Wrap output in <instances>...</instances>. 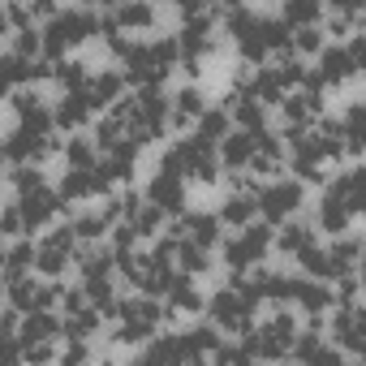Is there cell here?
<instances>
[{"mask_svg": "<svg viewBox=\"0 0 366 366\" xmlns=\"http://www.w3.org/2000/svg\"><path fill=\"white\" fill-rule=\"evenodd\" d=\"M91 99H86V91H65L61 99H56V108H52V125H61V129H78V125H91Z\"/></svg>", "mask_w": 366, "mask_h": 366, "instance_id": "d6986e66", "label": "cell"}, {"mask_svg": "<svg viewBox=\"0 0 366 366\" xmlns=\"http://www.w3.org/2000/svg\"><path fill=\"white\" fill-rule=\"evenodd\" d=\"M216 155H220V164H224L229 172L250 168V155H254V134H250V129H229V134L220 138Z\"/></svg>", "mask_w": 366, "mask_h": 366, "instance_id": "ac0fdd59", "label": "cell"}, {"mask_svg": "<svg viewBox=\"0 0 366 366\" xmlns=\"http://www.w3.org/2000/svg\"><path fill=\"white\" fill-rule=\"evenodd\" d=\"M18 357H22L18 332H0V362H18Z\"/></svg>", "mask_w": 366, "mask_h": 366, "instance_id": "7dc6e473", "label": "cell"}, {"mask_svg": "<svg viewBox=\"0 0 366 366\" xmlns=\"http://www.w3.org/2000/svg\"><path fill=\"white\" fill-rule=\"evenodd\" d=\"M289 302H297L306 315H323L332 310V285L327 280H315V276H293V289H289Z\"/></svg>", "mask_w": 366, "mask_h": 366, "instance_id": "e0dca14e", "label": "cell"}, {"mask_svg": "<svg viewBox=\"0 0 366 366\" xmlns=\"http://www.w3.org/2000/svg\"><path fill=\"white\" fill-rule=\"evenodd\" d=\"M0 267H5V246H0Z\"/></svg>", "mask_w": 366, "mask_h": 366, "instance_id": "6f0895ef", "label": "cell"}, {"mask_svg": "<svg viewBox=\"0 0 366 366\" xmlns=\"http://www.w3.org/2000/svg\"><path fill=\"white\" fill-rule=\"evenodd\" d=\"M74 263L82 267V280H91V276H112V250H104V246H78V250H74Z\"/></svg>", "mask_w": 366, "mask_h": 366, "instance_id": "f546056e", "label": "cell"}, {"mask_svg": "<svg viewBox=\"0 0 366 366\" xmlns=\"http://www.w3.org/2000/svg\"><path fill=\"white\" fill-rule=\"evenodd\" d=\"M315 56H319V69H315V74H319V82H323V86H327V82H332V86H340V82L357 78V69H362L345 44H323Z\"/></svg>", "mask_w": 366, "mask_h": 366, "instance_id": "5bb4252c", "label": "cell"}, {"mask_svg": "<svg viewBox=\"0 0 366 366\" xmlns=\"http://www.w3.org/2000/svg\"><path fill=\"white\" fill-rule=\"evenodd\" d=\"M203 306H207L212 323H216V327H224V332H233V336H242V332L254 323V310H259V306H254V302H246L233 285H224L220 293H212Z\"/></svg>", "mask_w": 366, "mask_h": 366, "instance_id": "8992f818", "label": "cell"}, {"mask_svg": "<svg viewBox=\"0 0 366 366\" xmlns=\"http://www.w3.org/2000/svg\"><path fill=\"white\" fill-rule=\"evenodd\" d=\"M86 353H91V349H86V345H82V340H74V345H69V353H65V357H69V362H82V357H86Z\"/></svg>", "mask_w": 366, "mask_h": 366, "instance_id": "db71d44e", "label": "cell"}, {"mask_svg": "<svg viewBox=\"0 0 366 366\" xmlns=\"http://www.w3.org/2000/svg\"><path fill=\"white\" fill-rule=\"evenodd\" d=\"M86 99H91V108H108V104H117L121 99V91H125V74H117V69H104V74H95V78H86Z\"/></svg>", "mask_w": 366, "mask_h": 366, "instance_id": "44dd1931", "label": "cell"}, {"mask_svg": "<svg viewBox=\"0 0 366 366\" xmlns=\"http://www.w3.org/2000/svg\"><path fill=\"white\" fill-rule=\"evenodd\" d=\"M74 250H78L74 229H52V233L35 246V267H39L44 276H61V272L74 263Z\"/></svg>", "mask_w": 366, "mask_h": 366, "instance_id": "9c48e42d", "label": "cell"}, {"mask_svg": "<svg viewBox=\"0 0 366 366\" xmlns=\"http://www.w3.org/2000/svg\"><path fill=\"white\" fill-rule=\"evenodd\" d=\"M276 246H280V254H289V259H297L306 246H315V229H306L302 220H280V233L272 237Z\"/></svg>", "mask_w": 366, "mask_h": 366, "instance_id": "484cf974", "label": "cell"}, {"mask_svg": "<svg viewBox=\"0 0 366 366\" xmlns=\"http://www.w3.org/2000/svg\"><path fill=\"white\" fill-rule=\"evenodd\" d=\"M159 327L155 323H147V319H121V332H117V340L121 345H142V340H151Z\"/></svg>", "mask_w": 366, "mask_h": 366, "instance_id": "60d3db41", "label": "cell"}, {"mask_svg": "<svg viewBox=\"0 0 366 366\" xmlns=\"http://www.w3.org/2000/svg\"><path fill=\"white\" fill-rule=\"evenodd\" d=\"M56 336H61V319H56L52 310H26V315H22V332H18V340H22V345L56 340Z\"/></svg>", "mask_w": 366, "mask_h": 366, "instance_id": "603a6c76", "label": "cell"}, {"mask_svg": "<svg viewBox=\"0 0 366 366\" xmlns=\"http://www.w3.org/2000/svg\"><path fill=\"white\" fill-rule=\"evenodd\" d=\"M147 203H155L164 216H168V212H181V207H186V177L159 168V172L151 177V186H147Z\"/></svg>", "mask_w": 366, "mask_h": 366, "instance_id": "9a60e30c", "label": "cell"}, {"mask_svg": "<svg viewBox=\"0 0 366 366\" xmlns=\"http://www.w3.org/2000/svg\"><path fill=\"white\" fill-rule=\"evenodd\" d=\"M229 121L254 134V129H263V125H267V112H263V104H259V99L242 95V99H233V104H229Z\"/></svg>", "mask_w": 366, "mask_h": 366, "instance_id": "1f68e13d", "label": "cell"}, {"mask_svg": "<svg viewBox=\"0 0 366 366\" xmlns=\"http://www.w3.org/2000/svg\"><path fill=\"white\" fill-rule=\"evenodd\" d=\"M121 138H125V129H121V121H117V117H104V121L95 125V147H99V151L117 147Z\"/></svg>", "mask_w": 366, "mask_h": 366, "instance_id": "ee69618b", "label": "cell"}, {"mask_svg": "<svg viewBox=\"0 0 366 366\" xmlns=\"http://www.w3.org/2000/svg\"><path fill=\"white\" fill-rule=\"evenodd\" d=\"M112 18L121 31H147V26H155V5L151 0H117Z\"/></svg>", "mask_w": 366, "mask_h": 366, "instance_id": "d4e9b609", "label": "cell"}, {"mask_svg": "<svg viewBox=\"0 0 366 366\" xmlns=\"http://www.w3.org/2000/svg\"><path fill=\"white\" fill-rule=\"evenodd\" d=\"M172 259H177V267L186 272V276H203V272H212V254L203 250V246H194V242H186L181 237L177 242V250H172Z\"/></svg>", "mask_w": 366, "mask_h": 366, "instance_id": "4dcf8cb0", "label": "cell"}, {"mask_svg": "<svg viewBox=\"0 0 366 366\" xmlns=\"http://www.w3.org/2000/svg\"><path fill=\"white\" fill-rule=\"evenodd\" d=\"M39 186H48V177H44L35 164H18V172H14V190H18V194H31V190H39Z\"/></svg>", "mask_w": 366, "mask_h": 366, "instance_id": "7bdbcfd3", "label": "cell"}, {"mask_svg": "<svg viewBox=\"0 0 366 366\" xmlns=\"http://www.w3.org/2000/svg\"><path fill=\"white\" fill-rule=\"evenodd\" d=\"M61 207H65V199H61L52 186H39V190H31V194H18V212H22V229H26V233L52 224Z\"/></svg>", "mask_w": 366, "mask_h": 366, "instance_id": "8fae6325", "label": "cell"}, {"mask_svg": "<svg viewBox=\"0 0 366 366\" xmlns=\"http://www.w3.org/2000/svg\"><path fill=\"white\" fill-rule=\"evenodd\" d=\"M56 147H61V142H56L52 134H39V129L18 125V129L5 138V159H14V164H35V159L52 155Z\"/></svg>", "mask_w": 366, "mask_h": 366, "instance_id": "30bf717a", "label": "cell"}, {"mask_svg": "<svg viewBox=\"0 0 366 366\" xmlns=\"http://www.w3.org/2000/svg\"><path fill=\"white\" fill-rule=\"evenodd\" d=\"M194 125H199L194 134H199V138H207V142H220V138L233 129V121H229V108H203V112L194 117Z\"/></svg>", "mask_w": 366, "mask_h": 366, "instance_id": "836d02e7", "label": "cell"}, {"mask_svg": "<svg viewBox=\"0 0 366 366\" xmlns=\"http://www.w3.org/2000/svg\"><path fill=\"white\" fill-rule=\"evenodd\" d=\"M246 95H250V99H259V104L267 108V104H280V99L289 95V86H285V78L276 74V65H272V69H263V65H259V69L246 78Z\"/></svg>", "mask_w": 366, "mask_h": 366, "instance_id": "ffe728a7", "label": "cell"}, {"mask_svg": "<svg viewBox=\"0 0 366 366\" xmlns=\"http://www.w3.org/2000/svg\"><path fill=\"white\" fill-rule=\"evenodd\" d=\"M177 340H181V362H186V357H212V349L220 340V327L216 323L186 327V332H177Z\"/></svg>", "mask_w": 366, "mask_h": 366, "instance_id": "7402d4cb", "label": "cell"}, {"mask_svg": "<svg viewBox=\"0 0 366 366\" xmlns=\"http://www.w3.org/2000/svg\"><path fill=\"white\" fill-rule=\"evenodd\" d=\"M212 357H216V362H250V353H246L242 345H220V340H216Z\"/></svg>", "mask_w": 366, "mask_h": 366, "instance_id": "c3c4849f", "label": "cell"}, {"mask_svg": "<svg viewBox=\"0 0 366 366\" xmlns=\"http://www.w3.org/2000/svg\"><path fill=\"white\" fill-rule=\"evenodd\" d=\"M285 26H319L323 22V0H285Z\"/></svg>", "mask_w": 366, "mask_h": 366, "instance_id": "d6a6232c", "label": "cell"}, {"mask_svg": "<svg viewBox=\"0 0 366 366\" xmlns=\"http://www.w3.org/2000/svg\"><path fill=\"white\" fill-rule=\"evenodd\" d=\"M14 52H18V56H39V31H35V26H18Z\"/></svg>", "mask_w": 366, "mask_h": 366, "instance_id": "f6af8a7d", "label": "cell"}, {"mask_svg": "<svg viewBox=\"0 0 366 366\" xmlns=\"http://www.w3.org/2000/svg\"><path fill=\"white\" fill-rule=\"evenodd\" d=\"M86 78H91V69L82 65V61H52V82L61 86V91H82L86 86Z\"/></svg>", "mask_w": 366, "mask_h": 366, "instance_id": "e575fe53", "label": "cell"}, {"mask_svg": "<svg viewBox=\"0 0 366 366\" xmlns=\"http://www.w3.org/2000/svg\"><path fill=\"white\" fill-rule=\"evenodd\" d=\"M172 233H177V237H186V242H194V246H203V250H212V246H220V242H224L220 216H212V212H194V216H181V224H177Z\"/></svg>", "mask_w": 366, "mask_h": 366, "instance_id": "2e32d148", "label": "cell"}, {"mask_svg": "<svg viewBox=\"0 0 366 366\" xmlns=\"http://www.w3.org/2000/svg\"><path fill=\"white\" fill-rule=\"evenodd\" d=\"M69 229H74V237H78V242H95V237H104V233H108V220H104V212H91V216H78Z\"/></svg>", "mask_w": 366, "mask_h": 366, "instance_id": "ab89813d", "label": "cell"}, {"mask_svg": "<svg viewBox=\"0 0 366 366\" xmlns=\"http://www.w3.org/2000/svg\"><path fill=\"white\" fill-rule=\"evenodd\" d=\"M323 48V31L319 26H289V52L293 56H315Z\"/></svg>", "mask_w": 366, "mask_h": 366, "instance_id": "d590c367", "label": "cell"}, {"mask_svg": "<svg viewBox=\"0 0 366 366\" xmlns=\"http://www.w3.org/2000/svg\"><path fill=\"white\" fill-rule=\"evenodd\" d=\"M237 48L250 65H263L267 56H280L289 52V26L280 18H254L246 26V35H237Z\"/></svg>", "mask_w": 366, "mask_h": 366, "instance_id": "277c9868", "label": "cell"}, {"mask_svg": "<svg viewBox=\"0 0 366 366\" xmlns=\"http://www.w3.org/2000/svg\"><path fill=\"white\" fill-rule=\"evenodd\" d=\"M95 35H99V14L95 9H56L48 18V26L39 31V56L61 61L69 48H82Z\"/></svg>", "mask_w": 366, "mask_h": 366, "instance_id": "6da1fadb", "label": "cell"}, {"mask_svg": "<svg viewBox=\"0 0 366 366\" xmlns=\"http://www.w3.org/2000/svg\"><path fill=\"white\" fill-rule=\"evenodd\" d=\"M297 207H302V181H272V186L254 190V212H259L267 224L289 220Z\"/></svg>", "mask_w": 366, "mask_h": 366, "instance_id": "ba28073f", "label": "cell"}, {"mask_svg": "<svg viewBox=\"0 0 366 366\" xmlns=\"http://www.w3.org/2000/svg\"><path fill=\"white\" fill-rule=\"evenodd\" d=\"M332 345L345 357H362L366 353V315L357 302L349 306H332Z\"/></svg>", "mask_w": 366, "mask_h": 366, "instance_id": "52a82bcc", "label": "cell"}, {"mask_svg": "<svg viewBox=\"0 0 366 366\" xmlns=\"http://www.w3.org/2000/svg\"><path fill=\"white\" fill-rule=\"evenodd\" d=\"M147 362H181V340L177 332H164V336H151L147 349H142Z\"/></svg>", "mask_w": 366, "mask_h": 366, "instance_id": "8d00e7d4", "label": "cell"}, {"mask_svg": "<svg viewBox=\"0 0 366 366\" xmlns=\"http://www.w3.org/2000/svg\"><path fill=\"white\" fill-rule=\"evenodd\" d=\"M172 5H181V14H207L216 0H172Z\"/></svg>", "mask_w": 366, "mask_h": 366, "instance_id": "f907efd6", "label": "cell"}, {"mask_svg": "<svg viewBox=\"0 0 366 366\" xmlns=\"http://www.w3.org/2000/svg\"><path fill=\"white\" fill-rule=\"evenodd\" d=\"M164 297H168V306H172V310H203V302H207V297L194 289V280H190L186 272L172 276V285L164 289Z\"/></svg>", "mask_w": 366, "mask_h": 366, "instance_id": "f1b7e54d", "label": "cell"}, {"mask_svg": "<svg viewBox=\"0 0 366 366\" xmlns=\"http://www.w3.org/2000/svg\"><path fill=\"white\" fill-rule=\"evenodd\" d=\"M61 151H65L69 168H86V164H95V142H91V138H82V134H78V138H69Z\"/></svg>", "mask_w": 366, "mask_h": 366, "instance_id": "f35d334b", "label": "cell"}, {"mask_svg": "<svg viewBox=\"0 0 366 366\" xmlns=\"http://www.w3.org/2000/svg\"><path fill=\"white\" fill-rule=\"evenodd\" d=\"M18 327V310L9 302H0V332H14Z\"/></svg>", "mask_w": 366, "mask_h": 366, "instance_id": "816d5d0a", "label": "cell"}, {"mask_svg": "<svg viewBox=\"0 0 366 366\" xmlns=\"http://www.w3.org/2000/svg\"><path fill=\"white\" fill-rule=\"evenodd\" d=\"M323 5H332L336 14H362V0H323Z\"/></svg>", "mask_w": 366, "mask_h": 366, "instance_id": "f5cc1de1", "label": "cell"}, {"mask_svg": "<svg viewBox=\"0 0 366 366\" xmlns=\"http://www.w3.org/2000/svg\"><path fill=\"white\" fill-rule=\"evenodd\" d=\"M267 246H272V229H267V220H263V224H259V220L242 224V233L224 242V263H229V272H246V267L263 263Z\"/></svg>", "mask_w": 366, "mask_h": 366, "instance_id": "5b68a950", "label": "cell"}, {"mask_svg": "<svg viewBox=\"0 0 366 366\" xmlns=\"http://www.w3.org/2000/svg\"><path fill=\"white\" fill-rule=\"evenodd\" d=\"M336 125H340L345 155H362V147H366V108H362V104H349V112H345Z\"/></svg>", "mask_w": 366, "mask_h": 366, "instance_id": "cb8c5ba5", "label": "cell"}, {"mask_svg": "<svg viewBox=\"0 0 366 366\" xmlns=\"http://www.w3.org/2000/svg\"><path fill=\"white\" fill-rule=\"evenodd\" d=\"M112 186H108V177L99 172V164H86V168H69L65 177H61V199L65 203H82V199H99V194H108Z\"/></svg>", "mask_w": 366, "mask_h": 366, "instance_id": "7c38bea8", "label": "cell"}, {"mask_svg": "<svg viewBox=\"0 0 366 366\" xmlns=\"http://www.w3.org/2000/svg\"><path fill=\"white\" fill-rule=\"evenodd\" d=\"M35 267V242H18V246H9L5 250V276H22V272H31Z\"/></svg>", "mask_w": 366, "mask_h": 366, "instance_id": "74e56055", "label": "cell"}, {"mask_svg": "<svg viewBox=\"0 0 366 366\" xmlns=\"http://www.w3.org/2000/svg\"><path fill=\"white\" fill-rule=\"evenodd\" d=\"M259 212H254V190H237V194H229L224 199V207H220V224H229V229H242V224H250Z\"/></svg>", "mask_w": 366, "mask_h": 366, "instance_id": "83f0119b", "label": "cell"}, {"mask_svg": "<svg viewBox=\"0 0 366 366\" xmlns=\"http://www.w3.org/2000/svg\"><path fill=\"white\" fill-rule=\"evenodd\" d=\"M293 332H297V319H293L289 310H276L263 327L250 323V327L242 332V349H246L250 357H267V362H276V357H289Z\"/></svg>", "mask_w": 366, "mask_h": 366, "instance_id": "3957f363", "label": "cell"}, {"mask_svg": "<svg viewBox=\"0 0 366 366\" xmlns=\"http://www.w3.org/2000/svg\"><path fill=\"white\" fill-rule=\"evenodd\" d=\"M9 31V18H5V9H0V35H5Z\"/></svg>", "mask_w": 366, "mask_h": 366, "instance_id": "11a10c76", "label": "cell"}, {"mask_svg": "<svg viewBox=\"0 0 366 366\" xmlns=\"http://www.w3.org/2000/svg\"><path fill=\"white\" fill-rule=\"evenodd\" d=\"M159 168L181 172V177H194V181H216L220 177V155H216V142H207V138L194 134L186 142L168 147L164 159H159Z\"/></svg>", "mask_w": 366, "mask_h": 366, "instance_id": "7a4b0ae2", "label": "cell"}, {"mask_svg": "<svg viewBox=\"0 0 366 366\" xmlns=\"http://www.w3.org/2000/svg\"><path fill=\"white\" fill-rule=\"evenodd\" d=\"M254 22V14L242 5V0H229V9H224V31L237 39V35H246V26Z\"/></svg>", "mask_w": 366, "mask_h": 366, "instance_id": "b9f144b4", "label": "cell"}, {"mask_svg": "<svg viewBox=\"0 0 366 366\" xmlns=\"http://www.w3.org/2000/svg\"><path fill=\"white\" fill-rule=\"evenodd\" d=\"M26 229H22V212H18V203L14 207H5L0 212V237H22Z\"/></svg>", "mask_w": 366, "mask_h": 366, "instance_id": "bcb514c9", "label": "cell"}, {"mask_svg": "<svg viewBox=\"0 0 366 366\" xmlns=\"http://www.w3.org/2000/svg\"><path fill=\"white\" fill-rule=\"evenodd\" d=\"M26 9H31V18H52L61 5H56V0H26Z\"/></svg>", "mask_w": 366, "mask_h": 366, "instance_id": "681fc988", "label": "cell"}, {"mask_svg": "<svg viewBox=\"0 0 366 366\" xmlns=\"http://www.w3.org/2000/svg\"><path fill=\"white\" fill-rule=\"evenodd\" d=\"M289 164H293V172H297V181H323V147H319V138H315V129H306V134H297L293 142H289Z\"/></svg>", "mask_w": 366, "mask_h": 366, "instance_id": "4fadbf2b", "label": "cell"}, {"mask_svg": "<svg viewBox=\"0 0 366 366\" xmlns=\"http://www.w3.org/2000/svg\"><path fill=\"white\" fill-rule=\"evenodd\" d=\"M203 108H207V99H203V91H199V86H181V91L172 95V112H168V121L186 129Z\"/></svg>", "mask_w": 366, "mask_h": 366, "instance_id": "4316f807", "label": "cell"}, {"mask_svg": "<svg viewBox=\"0 0 366 366\" xmlns=\"http://www.w3.org/2000/svg\"><path fill=\"white\" fill-rule=\"evenodd\" d=\"M86 5H117V0H86Z\"/></svg>", "mask_w": 366, "mask_h": 366, "instance_id": "9f6ffc18", "label": "cell"}]
</instances>
